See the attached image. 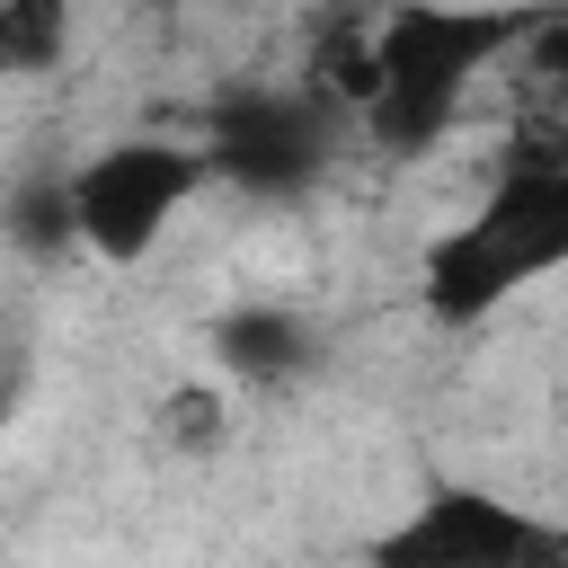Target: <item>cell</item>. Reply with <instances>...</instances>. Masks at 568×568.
I'll return each instance as SVG.
<instances>
[{
	"label": "cell",
	"mask_w": 568,
	"mask_h": 568,
	"mask_svg": "<svg viewBox=\"0 0 568 568\" xmlns=\"http://www.w3.org/2000/svg\"><path fill=\"white\" fill-rule=\"evenodd\" d=\"M559 266H568V160H559L550 142H524V151L497 169V186H488L462 222H444V231L426 240L417 293H426V320L479 328V320H497L524 284H541V275H559Z\"/></svg>",
	"instance_id": "6da1fadb"
},
{
	"label": "cell",
	"mask_w": 568,
	"mask_h": 568,
	"mask_svg": "<svg viewBox=\"0 0 568 568\" xmlns=\"http://www.w3.org/2000/svg\"><path fill=\"white\" fill-rule=\"evenodd\" d=\"M364 568H568V524L497 488H435L373 532Z\"/></svg>",
	"instance_id": "277c9868"
},
{
	"label": "cell",
	"mask_w": 568,
	"mask_h": 568,
	"mask_svg": "<svg viewBox=\"0 0 568 568\" xmlns=\"http://www.w3.org/2000/svg\"><path fill=\"white\" fill-rule=\"evenodd\" d=\"M293 89L328 115V124H364L373 115V98H382V62H373V18H320V36H311V53H302V71H293Z\"/></svg>",
	"instance_id": "8992f818"
},
{
	"label": "cell",
	"mask_w": 568,
	"mask_h": 568,
	"mask_svg": "<svg viewBox=\"0 0 568 568\" xmlns=\"http://www.w3.org/2000/svg\"><path fill=\"white\" fill-rule=\"evenodd\" d=\"M311 364V320L284 302H240L213 320V382H293Z\"/></svg>",
	"instance_id": "52a82bcc"
},
{
	"label": "cell",
	"mask_w": 568,
	"mask_h": 568,
	"mask_svg": "<svg viewBox=\"0 0 568 568\" xmlns=\"http://www.w3.org/2000/svg\"><path fill=\"white\" fill-rule=\"evenodd\" d=\"M62 186V222H71V248H89L98 266H142L178 213L213 186L204 169V142H178V133H124V142H98L80 169L53 178Z\"/></svg>",
	"instance_id": "3957f363"
},
{
	"label": "cell",
	"mask_w": 568,
	"mask_h": 568,
	"mask_svg": "<svg viewBox=\"0 0 568 568\" xmlns=\"http://www.w3.org/2000/svg\"><path fill=\"white\" fill-rule=\"evenodd\" d=\"M320 160H328V115H320L302 89H240V98L213 106V124H204V169H213V178H240V186H257V195L302 186Z\"/></svg>",
	"instance_id": "5b68a950"
},
{
	"label": "cell",
	"mask_w": 568,
	"mask_h": 568,
	"mask_svg": "<svg viewBox=\"0 0 568 568\" xmlns=\"http://www.w3.org/2000/svg\"><path fill=\"white\" fill-rule=\"evenodd\" d=\"M151 435H160V453H178V462H213V453L231 444V382H213V373L169 382V390L151 399Z\"/></svg>",
	"instance_id": "ba28073f"
},
{
	"label": "cell",
	"mask_w": 568,
	"mask_h": 568,
	"mask_svg": "<svg viewBox=\"0 0 568 568\" xmlns=\"http://www.w3.org/2000/svg\"><path fill=\"white\" fill-rule=\"evenodd\" d=\"M71 53V9L62 0H0V71L36 80Z\"/></svg>",
	"instance_id": "9c48e42d"
},
{
	"label": "cell",
	"mask_w": 568,
	"mask_h": 568,
	"mask_svg": "<svg viewBox=\"0 0 568 568\" xmlns=\"http://www.w3.org/2000/svg\"><path fill=\"white\" fill-rule=\"evenodd\" d=\"M550 18L524 9H390L373 18V62H382V98L364 115V133L382 151H426L444 142V124L462 115L470 80L515 53L524 36H541Z\"/></svg>",
	"instance_id": "7a4b0ae2"
}]
</instances>
